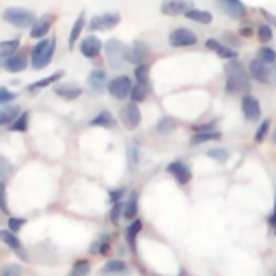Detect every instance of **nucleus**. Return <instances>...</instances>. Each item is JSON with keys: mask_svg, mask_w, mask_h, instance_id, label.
Masks as SVG:
<instances>
[{"mask_svg": "<svg viewBox=\"0 0 276 276\" xmlns=\"http://www.w3.org/2000/svg\"><path fill=\"white\" fill-rule=\"evenodd\" d=\"M147 93H149V87L143 85V82H136V85L132 87V93H130V97H132V102H134V104H141L143 99L147 97Z\"/></svg>", "mask_w": 276, "mask_h": 276, "instance_id": "nucleus-26", "label": "nucleus"}, {"mask_svg": "<svg viewBox=\"0 0 276 276\" xmlns=\"http://www.w3.org/2000/svg\"><path fill=\"white\" fill-rule=\"evenodd\" d=\"M169 43L173 45V48H188V45L197 43V35L188 29H175L169 37Z\"/></svg>", "mask_w": 276, "mask_h": 276, "instance_id": "nucleus-7", "label": "nucleus"}, {"mask_svg": "<svg viewBox=\"0 0 276 276\" xmlns=\"http://www.w3.org/2000/svg\"><path fill=\"white\" fill-rule=\"evenodd\" d=\"M207 155H209V158H214V160H218V162H227V158H229V153L225 149H214V151H209Z\"/></svg>", "mask_w": 276, "mask_h": 276, "instance_id": "nucleus-42", "label": "nucleus"}, {"mask_svg": "<svg viewBox=\"0 0 276 276\" xmlns=\"http://www.w3.org/2000/svg\"><path fill=\"white\" fill-rule=\"evenodd\" d=\"M0 240H3L11 251H15V253H20V257L22 259H26V253L22 251V244H20V240L13 235V231H0Z\"/></svg>", "mask_w": 276, "mask_h": 276, "instance_id": "nucleus-20", "label": "nucleus"}, {"mask_svg": "<svg viewBox=\"0 0 276 276\" xmlns=\"http://www.w3.org/2000/svg\"><path fill=\"white\" fill-rule=\"evenodd\" d=\"M80 52L82 57L87 59H95L99 52H102V41L97 39V37H85V41L80 43Z\"/></svg>", "mask_w": 276, "mask_h": 276, "instance_id": "nucleus-14", "label": "nucleus"}, {"mask_svg": "<svg viewBox=\"0 0 276 276\" xmlns=\"http://www.w3.org/2000/svg\"><path fill=\"white\" fill-rule=\"evenodd\" d=\"M3 20L7 24L15 26V29H29V26H33L37 22V17L33 11H29V9H22V7H9L5 9L3 13Z\"/></svg>", "mask_w": 276, "mask_h": 276, "instance_id": "nucleus-3", "label": "nucleus"}, {"mask_svg": "<svg viewBox=\"0 0 276 276\" xmlns=\"http://www.w3.org/2000/svg\"><path fill=\"white\" fill-rule=\"evenodd\" d=\"M85 17H87V13H80V15H78V20H76V24H73L71 35H69V48H73V45H76L78 37L82 35V29H85Z\"/></svg>", "mask_w": 276, "mask_h": 276, "instance_id": "nucleus-23", "label": "nucleus"}, {"mask_svg": "<svg viewBox=\"0 0 276 276\" xmlns=\"http://www.w3.org/2000/svg\"><path fill=\"white\" fill-rule=\"evenodd\" d=\"M123 216H125V218H130V220H134V216H136V197H132V199L125 203Z\"/></svg>", "mask_w": 276, "mask_h": 276, "instance_id": "nucleus-36", "label": "nucleus"}, {"mask_svg": "<svg viewBox=\"0 0 276 276\" xmlns=\"http://www.w3.org/2000/svg\"><path fill=\"white\" fill-rule=\"evenodd\" d=\"M132 87L134 85H132V80L127 76H117L115 80L108 82V93L113 95L115 99H125V97H130Z\"/></svg>", "mask_w": 276, "mask_h": 276, "instance_id": "nucleus-5", "label": "nucleus"}, {"mask_svg": "<svg viewBox=\"0 0 276 276\" xmlns=\"http://www.w3.org/2000/svg\"><path fill=\"white\" fill-rule=\"evenodd\" d=\"M205 48L211 50V52H216L218 57H223V59H229V61L237 59V52H233V48H229V45L220 43L218 39H207V41H205Z\"/></svg>", "mask_w": 276, "mask_h": 276, "instance_id": "nucleus-15", "label": "nucleus"}, {"mask_svg": "<svg viewBox=\"0 0 276 276\" xmlns=\"http://www.w3.org/2000/svg\"><path fill=\"white\" fill-rule=\"evenodd\" d=\"M57 93L63 99H76V97H80V89L78 87H57Z\"/></svg>", "mask_w": 276, "mask_h": 276, "instance_id": "nucleus-30", "label": "nucleus"}, {"mask_svg": "<svg viewBox=\"0 0 276 276\" xmlns=\"http://www.w3.org/2000/svg\"><path fill=\"white\" fill-rule=\"evenodd\" d=\"M121 195H123V190H115V192H113V195H110V199H113V201H117V199H119V197H121Z\"/></svg>", "mask_w": 276, "mask_h": 276, "instance_id": "nucleus-50", "label": "nucleus"}, {"mask_svg": "<svg viewBox=\"0 0 276 276\" xmlns=\"http://www.w3.org/2000/svg\"><path fill=\"white\" fill-rule=\"evenodd\" d=\"M0 276H20V268H17V265H5V268L0 270Z\"/></svg>", "mask_w": 276, "mask_h": 276, "instance_id": "nucleus-44", "label": "nucleus"}, {"mask_svg": "<svg viewBox=\"0 0 276 276\" xmlns=\"http://www.w3.org/2000/svg\"><path fill=\"white\" fill-rule=\"evenodd\" d=\"M173 127H175V121H173V119H162V121L158 123V132H171L173 130Z\"/></svg>", "mask_w": 276, "mask_h": 276, "instance_id": "nucleus-41", "label": "nucleus"}, {"mask_svg": "<svg viewBox=\"0 0 276 276\" xmlns=\"http://www.w3.org/2000/svg\"><path fill=\"white\" fill-rule=\"evenodd\" d=\"M20 50V41L17 39H11V41H0V59L3 57H13V54Z\"/></svg>", "mask_w": 276, "mask_h": 276, "instance_id": "nucleus-25", "label": "nucleus"}, {"mask_svg": "<svg viewBox=\"0 0 276 276\" xmlns=\"http://www.w3.org/2000/svg\"><path fill=\"white\" fill-rule=\"evenodd\" d=\"M147 57H149V48H147V43H143V41H134L130 48H127V61L134 63V65H143Z\"/></svg>", "mask_w": 276, "mask_h": 276, "instance_id": "nucleus-11", "label": "nucleus"}, {"mask_svg": "<svg viewBox=\"0 0 276 276\" xmlns=\"http://www.w3.org/2000/svg\"><path fill=\"white\" fill-rule=\"evenodd\" d=\"M54 22V15H43L41 20H37L33 24V29H31V37L33 39H41V37H45L50 33V26Z\"/></svg>", "mask_w": 276, "mask_h": 276, "instance_id": "nucleus-16", "label": "nucleus"}, {"mask_svg": "<svg viewBox=\"0 0 276 276\" xmlns=\"http://www.w3.org/2000/svg\"><path fill=\"white\" fill-rule=\"evenodd\" d=\"M104 87H106V71L104 69H93L89 73V89L93 93H104Z\"/></svg>", "mask_w": 276, "mask_h": 276, "instance_id": "nucleus-17", "label": "nucleus"}, {"mask_svg": "<svg viewBox=\"0 0 276 276\" xmlns=\"http://www.w3.org/2000/svg\"><path fill=\"white\" fill-rule=\"evenodd\" d=\"M268 132H270V121H261L259 130H257V134H255V141L257 143H263L265 136H268Z\"/></svg>", "mask_w": 276, "mask_h": 276, "instance_id": "nucleus-34", "label": "nucleus"}, {"mask_svg": "<svg viewBox=\"0 0 276 276\" xmlns=\"http://www.w3.org/2000/svg\"><path fill=\"white\" fill-rule=\"evenodd\" d=\"M240 35H242V37H251V35H253V29H251V26H244V29H240Z\"/></svg>", "mask_w": 276, "mask_h": 276, "instance_id": "nucleus-49", "label": "nucleus"}, {"mask_svg": "<svg viewBox=\"0 0 276 276\" xmlns=\"http://www.w3.org/2000/svg\"><path fill=\"white\" fill-rule=\"evenodd\" d=\"M29 127V113H22L20 117H15L11 123H9V130L11 132H24Z\"/></svg>", "mask_w": 276, "mask_h": 276, "instance_id": "nucleus-27", "label": "nucleus"}, {"mask_svg": "<svg viewBox=\"0 0 276 276\" xmlns=\"http://www.w3.org/2000/svg\"><path fill=\"white\" fill-rule=\"evenodd\" d=\"M0 211H9V203H7V192L5 186L0 183Z\"/></svg>", "mask_w": 276, "mask_h": 276, "instance_id": "nucleus-46", "label": "nucleus"}, {"mask_svg": "<svg viewBox=\"0 0 276 276\" xmlns=\"http://www.w3.org/2000/svg\"><path fill=\"white\" fill-rule=\"evenodd\" d=\"M220 138V132H197L195 136H192V145H201V143H207V141H218Z\"/></svg>", "mask_w": 276, "mask_h": 276, "instance_id": "nucleus-28", "label": "nucleus"}, {"mask_svg": "<svg viewBox=\"0 0 276 276\" xmlns=\"http://www.w3.org/2000/svg\"><path fill=\"white\" fill-rule=\"evenodd\" d=\"M121 22V15L119 13H104V15H95L91 20V31H110Z\"/></svg>", "mask_w": 276, "mask_h": 276, "instance_id": "nucleus-9", "label": "nucleus"}, {"mask_svg": "<svg viewBox=\"0 0 276 276\" xmlns=\"http://www.w3.org/2000/svg\"><path fill=\"white\" fill-rule=\"evenodd\" d=\"M216 7L231 20H242L248 11L242 0H216Z\"/></svg>", "mask_w": 276, "mask_h": 276, "instance_id": "nucleus-6", "label": "nucleus"}, {"mask_svg": "<svg viewBox=\"0 0 276 276\" xmlns=\"http://www.w3.org/2000/svg\"><path fill=\"white\" fill-rule=\"evenodd\" d=\"M119 119H121V123L127 127V130H136V127L141 125V110H138L136 104H127V106L121 108Z\"/></svg>", "mask_w": 276, "mask_h": 276, "instance_id": "nucleus-8", "label": "nucleus"}, {"mask_svg": "<svg viewBox=\"0 0 276 276\" xmlns=\"http://www.w3.org/2000/svg\"><path fill=\"white\" fill-rule=\"evenodd\" d=\"M104 57L113 69H119L127 61V48L119 39H110L104 43Z\"/></svg>", "mask_w": 276, "mask_h": 276, "instance_id": "nucleus-4", "label": "nucleus"}, {"mask_svg": "<svg viewBox=\"0 0 276 276\" xmlns=\"http://www.w3.org/2000/svg\"><path fill=\"white\" fill-rule=\"evenodd\" d=\"M11 102H15V93H11L9 89H5V87H0V104H11Z\"/></svg>", "mask_w": 276, "mask_h": 276, "instance_id": "nucleus-38", "label": "nucleus"}, {"mask_svg": "<svg viewBox=\"0 0 276 276\" xmlns=\"http://www.w3.org/2000/svg\"><path fill=\"white\" fill-rule=\"evenodd\" d=\"M188 9H192L190 0H164L162 3V13L164 15H181Z\"/></svg>", "mask_w": 276, "mask_h": 276, "instance_id": "nucleus-13", "label": "nucleus"}, {"mask_svg": "<svg viewBox=\"0 0 276 276\" xmlns=\"http://www.w3.org/2000/svg\"><path fill=\"white\" fill-rule=\"evenodd\" d=\"M89 272H91V263L89 261H78L76 265H73L69 276H87Z\"/></svg>", "mask_w": 276, "mask_h": 276, "instance_id": "nucleus-33", "label": "nucleus"}, {"mask_svg": "<svg viewBox=\"0 0 276 276\" xmlns=\"http://www.w3.org/2000/svg\"><path fill=\"white\" fill-rule=\"evenodd\" d=\"M270 223H272V227H274V233H276V216H272Z\"/></svg>", "mask_w": 276, "mask_h": 276, "instance_id": "nucleus-51", "label": "nucleus"}, {"mask_svg": "<svg viewBox=\"0 0 276 276\" xmlns=\"http://www.w3.org/2000/svg\"><path fill=\"white\" fill-rule=\"evenodd\" d=\"M11 162H9L7 158H0V179H3V177H7V175L9 173H11Z\"/></svg>", "mask_w": 276, "mask_h": 276, "instance_id": "nucleus-40", "label": "nucleus"}, {"mask_svg": "<svg viewBox=\"0 0 276 276\" xmlns=\"http://www.w3.org/2000/svg\"><path fill=\"white\" fill-rule=\"evenodd\" d=\"M106 272H125V263L123 261H108L104 265Z\"/></svg>", "mask_w": 276, "mask_h": 276, "instance_id": "nucleus-39", "label": "nucleus"}, {"mask_svg": "<svg viewBox=\"0 0 276 276\" xmlns=\"http://www.w3.org/2000/svg\"><path fill=\"white\" fill-rule=\"evenodd\" d=\"M134 73H136V82H143V85L151 87V82H149V67H147L145 63H143V65H136Z\"/></svg>", "mask_w": 276, "mask_h": 276, "instance_id": "nucleus-29", "label": "nucleus"}, {"mask_svg": "<svg viewBox=\"0 0 276 276\" xmlns=\"http://www.w3.org/2000/svg\"><path fill=\"white\" fill-rule=\"evenodd\" d=\"M257 37L263 41V43H268L270 39H272V26H268V24H263L259 31H257Z\"/></svg>", "mask_w": 276, "mask_h": 276, "instance_id": "nucleus-37", "label": "nucleus"}, {"mask_svg": "<svg viewBox=\"0 0 276 276\" xmlns=\"http://www.w3.org/2000/svg\"><path fill=\"white\" fill-rule=\"evenodd\" d=\"M24 227V218H9V231H20Z\"/></svg>", "mask_w": 276, "mask_h": 276, "instance_id": "nucleus-43", "label": "nucleus"}, {"mask_svg": "<svg viewBox=\"0 0 276 276\" xmlns=\"http://www.w3.org/2000/svg\"><path fill=\"white\" fill-rule=\"evenodd\" d=\"M5 69L11 71V73L24 71V69H26V54H24V52H15L13 57H9L7 63H5Z\"/></svg>", "mask_w": 276, "mask_h": 276, "instance_id": "nucleus-19", "label": "nucleus"}, {"mask_svg": "<svg viewBox=\"0 0 276 276\" xmlns=\"http://www.w3.org/2000/svg\"><path fill=\"white\" fill-rule=\"evenodd\" d=\"M242 113L248 121H255V119L261 117V108H259V102L251 95V93H244L242 97Z\"/></svg>", "mask_w": 276, "mask_h": 276, "instance_id": "nucleus-12", "label": "nucleus"}, {"mask_svg": "<svg viewBox=\"0 0 276 276\" xmlns=\"http://www.w3.org/2000/svg\"><path fill=\"white\" fill-rule=\"evenodd\" d=\"M17 117V108H11V110H0V125H7L9 121H13Z\"/></svg>", "mask_w": 276, "mask_h": 276, "instance_id": "nucleus-35", "label": "nucleus"}, {"mask_svg": "<svg viewBox=\"0 0 276 276\" xmlns=\"http://www.w3.org/2000/svg\"><path fill=\"white\" fill-rule=\"evenodd\" d=\"M61 78H63V71H57V73H52V76L43 78V80H39V82H33V85L29 87V93H35V91H41V89H45V87H50V85H54V82L61 80Z\"/></svg>", "mask_w": 276, "mask_h": 276, "instance_id": "nucleus-22", "label": "nucleus"}, {"mask_svg": "<svg viewBox=\"0 0 276 276\" xmlns=\"http://www.w3.org/2000/svg\"><path fill=\"white\" fill-rule=\"evenodd\" d=\"M91 123H93L95 127H115V125H117L115 117L110 115L108 110H104V113H99V115H97V117H95V119H93V121H91Z\"/></svg>", "mask_w": 276, "mask_h": 276, "instance_id": "nucleus-24", "label": "nucleus"}, {"mask_svg": "<svg viewBox=\"0 0 276 276\" xmlns=\"http://www.w3.org/2000/svg\"><path fill=\"white\" fill-rule=\"evenodd\" d=\"M261 15L265 17V22H270V26H276V17H274L272 13H268L265 9H261Z\"/></svg>", "mask_w": 276, "mask_h": 276, "instance_id": "nucleus-48", "label": "nucleus"}, {"mask_svg": "<svg viewBox=\"0 0 276 276\" xmlns=\"http://www.w3.org/2000/svg\"><path fill=\"white\" fill-rule=\"evenodd\" d=\"M143 229V223L141 220H132V225H130V229H127V242H130V246L134 248V240H136V233Z\"/></svg>", "mask_w": 276, "mask_h": 276, "instance_id": "nucleus-32", "label": "nucleus"}, {"mask_svg": "<svg viewBox=\"0 0 276 276\" xmlns=\"http://www.w3.org/2000/svg\"><path fill=\"white\" fill-rule=\"evenodd\" d=\"M274 143H276V134H274Z\"/></svg>", "mask_w": 276, "mask_h": 276, "instance_id": "nucleus-52", "label": "nucleus"}, {"mask_svg": "<svg viewBox=\"0 0 276 276\" xmlns=\"http://www.w3.org/2000/svg\"><path fill=\"white\" fill-rule=\"evenodd\" d=\"M259 59L263 63H268V65H272V63H276V50L268 48V45H263V48L259 50Z\"/></svg>", "mask_w": 276, "mask_h": 276, "instance_id": "nucleus-31", "label": "nucleus"}, {"mask_svg": "<svg viewBox=\"0 0 276 276\" xmlns=\"http://www.w3.org/2000/svg\"><path fill=\"white\" fill-rule=\"evenodd\" d=\"M248 71H251V76L259 82H270L272 80V69L268 67V63H263L261 59L257 61H251V65H248Z\"/></svg>", "mask_w": 276, "mask_h": 276, "instance_id": "nucleus-10", "label": "nucleus"}, {"mask_svg": "<svg viewBox=\"0 0 276 276\" xmlns=\"http://www.w3.org/2000/svg\"><path fill=\"white\" fill-rule=\"evenodd\" d=\"M188 17V20H192V22H199V24H211V13L209 11H201V9H188L186 13H183Z\"/></svg>", "mask_w": 276, "mask_h": 276, "instance_id": "nucleus-21", "label": "nucleus"}, {"mask_svg": "<svg viewBox=\"0 0 276 276\" xmlns=\"http://www.w3.org/2000/svg\"><path fill=\"white\" fill-rule=\"evenodd\" d=\"M227 73V91L229 93H248L251 91V71H248L237 59L229 61L225 67Z\"/></svg>", "mask_w": 276, "mask_h": 276, "instance_id": "nucleus-1", "label": "nucleus"}, {"mask_svg": "<svg viewBox=\"0 0 276 276\" xmlns=\"http://www.w3.org/2000/svg\"><path fill=\"white\" fill-rule=\"evenodd\" d=\"M169 173H171L173 177L177 179L179 183H188V181H190V177H192L190 169H188L183 162H173V164H169Z\"/></svg>", "mask_w": 276, "mask_h": 276, "instance_id": "nucleus-18", "label": "nucleus"}, {"mask_svg": "<svg viewBox=\"0 0 276 276\" xmlns=\"http://www.w3.org/2000/svg\"><path fill=\"white\" fill-rule=\"evenodd\" d=\"M138 160H141V151H138L136 145H130V164H132V167H136Z\"/></svg>", "mask_w": 276, "mask_h": 276, "instance_id": "nucleus-45", "label": "nucleus"}, {"mask_svg": "<svg viewBox=\"0 0 276 276\" xmlns=\"http://www.w3.org/2000/svg\"><path fill=\"white\" fill-rule=\"evenodd\" d=\"M121 207H123L121 203H115V205H113V214H110V218H113V223H115V225L119 223V216L123 214V209H121Z\"/></svg>", "mask_w": 276, "mask_h": 276, "instance_id": "nucleus-47", "label": "nucleus"}, {"mask_svg": "<svg viewBox=\"0 0 276 276\" xmlns=\"http://www.w3.org/2000/svg\"><path fill=\"white\" fill-rule=\"evenodd\" d=\"M54 50H57V39H41L39 43L31 50V61H33V69H43L54 57Z\"/></svg>", "mask_w": 276, "mask_h": 276, "instance_id": "nucleus-2", "label": "nucleus"}]
</instances>
